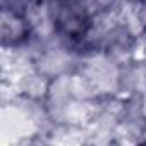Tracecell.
Instances as JSON below:
<instances>
[{
  "label": "cell",
  "instance_id": "obj_1",
  "mask_svg": "<svg viewBox=\"0 0 146 146\" xmlns=\"http://www.w3.org/2000/svg\"><path fill=\"white\" fill-rule=\"evenodd\" d=\"M84 78L90 81L95 93H110L117 88V67L103 55H95L86 62Z\"/></svg>",
  "mask_w": 146,
  "mask_h": 146
},
{
  "label": "cell",
  "instance_id": "obj_2",
  "mask_svg": "<svg viewBox=\"0 0 146 146\" xmlns=\"http://www.w3.org/2000/svg\"><path fill=\"white\" fill-rule=\"evenodd\" d=\"M119 17H120V23L125 24L127 31L134 36L141 35L146 26V12L143 5L136 0H127L119 11Z\"/></svg>",
  "mask_w": 146,
  "mask_h": 146
},
{
  "label": "cell",
  "instance_id": "obj_3",
  "mask_svg": "<svg viewBox=\"0 0 146 146\" xmlns=\"http://www.w3.org/2000/svg\"><path fill=\"white\" fill-rule=\"evenodd\" d=\"M62 117L72 125H83V124H88L93 120L95 107L91 103H88L86 100H76L64 107Z\"/></svg>",
  "mask_w": 146,
  "mask_h": 146
},
{
  "label": "cell",
  "instance_id": "obj_4",
  "mask_svg": "<svg viewBox=\"0 0 146 146\" xmlns=\"http://www.w3.org/2000/svg\"><path fill=\"white\" fill-rule=\"evenodd\" d=\"M26 19L31 26V29L45 38V36H50L53 33V24H52V19H50V14H48V9L41 4L38 5H33L29 7V11L26 12Z\"/></svg>",
  "mask_w": 146,
  "mask_h": 146
},
{
  "label": "cell",
  "instance_id": "obj_5",
  "mask_svg": "<svg viewBox=\"0 0 146 146\" xmlns=\"http://www.w3.org/2000/svg\"><path fill=\"white\" fill-rule=\"evenodd\" d=\"M69 64V55L64 50H50L40 58V72L45 76H55L67 67Z\"/></svg>",
  "mask_w": 146,
  "mask_h": 146
},
{
  "label": "cell",
  "instance_id": "obj_6",
  "mask_svg": "<svg viewBox=\"0 0 146 146\" xmlns=\"http://www.w3.org/2000/svg\"><path fill=\"white\" fill-rule=\"evenodd\" d=\"M2 33H4L5 38H14L16 40L24 33V24L14 14L4 12V16H2Z\"/></svg>",
  "mask_w": 146,
  "mask_h": 146
}]
</instances>
